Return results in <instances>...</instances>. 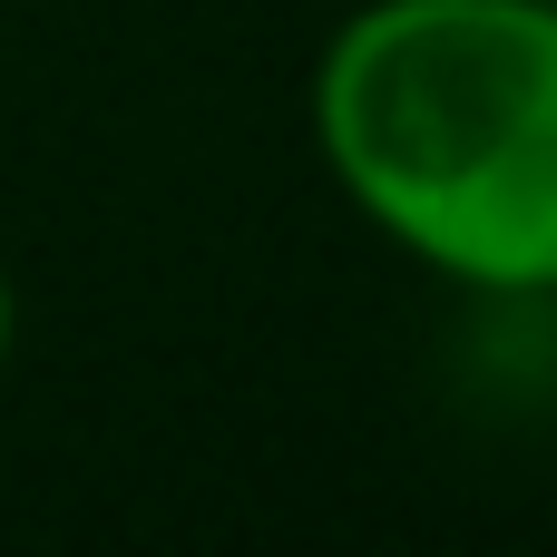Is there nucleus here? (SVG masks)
<instances>
[{"label": "nucleus", "instance_id": "f03ea898", "mask_svg": "<svg viewBox=\"0 0 557 557\" xmlns=\"http://www.w3.org/2000/svg\"><path fill=\"white\" fill-rule=\"evenodd\" d=\"M10 352H20V284H10V264H0V372H10Z\"/></svg>", "mask_w": 557, "mask_h": 557}, {"label": "nucleus", "instance_id": "f257e3e1", "mask_svg": "<svg viewBox=\"0 0 557 557\" xmlns=\"http://www.w3.org/2000/svg\"><path fill=\"white\" fill-rule=\"evenodd\" d=\"M304 127L401 264L470 304H557V0H352Z\"/></svg>", "mask_w": 557, "mask_h": 557}]
</instances>
